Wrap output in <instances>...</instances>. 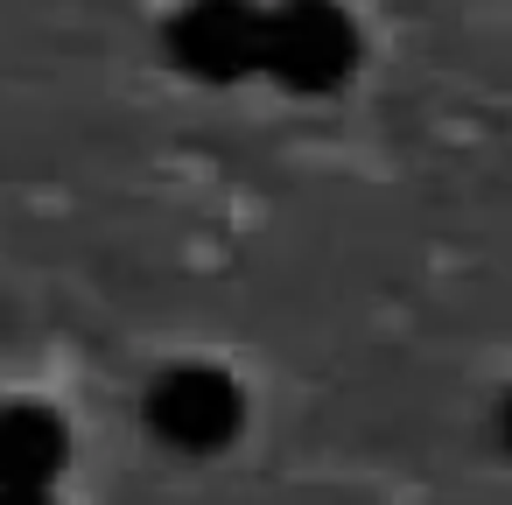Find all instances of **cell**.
Here are the masks:
<instances>
[{"mask_svg": "<svg viewBox=\"0 0 512 505\" xmlns=\"http://www.w3.org/2000/svg\"><path fill=\"white\" fill-rule=\"evenodd\" d=\"M351 71H358V22L337 0L260 8V78L288 92H337Z\"/></svg>", "mask_w": 512, "mask_h": 505, "instance_id": "obj_1", "label": "cell"}, {"mask_svg": "<svg viewBox=\"0 0 512 505\" xmlns=\"http://www.w3.org/2000/svg\"><path fill=\"white\" fill-rule=\"evenodd\" d=\"M141 421L176 456H218L246 428V386L218 365H162L141 393Z\"/></svg>", "mask_w": 512, "mask_h": 505, "instance_id": "obj_2", "label": "cell"}, {"mask_svg": "<svg viewBox=\"0 0 512 505\" xmlns=\"http://www.w3.org/2000/svg\"><path fill=\"white\" fill-rule=\"evenodd\" d=\"M169 64L197 85L260 78V8L253 0H190L169 22Z\"/></svg>", "mask_w": 512, "mask_h": 505, "instance_id": "obj_3", "label": "cell"}, {"mask_svg": "<svg viewBox=\"0 0 512 505\" xmlns=\"http://www.w3.org/2000/svg\"><path fill=\"white\" fill-rule=\"evenodd\" d=\"M71 463V428L43 400H0V491H50Z\"/></svg>", "mask_w": 512, "mask_h": 505, "instance_id": "obj_4", "label": "cell"}, {"mask_svg": "<svg viewBox=\"0 0 512 505\" xmlns=\"http://www.w3.org/2000/svg\"><path fill=\"white\" fill-rule=\"evenodd\" d=\"M0 505H57L50 491H0Z\"/></svg>", "mask_w": 512, "mask_h": 505, "instance_id": "obj_5", "label": "cell"}]
</instances>
